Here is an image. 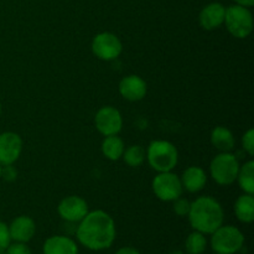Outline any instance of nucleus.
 <instances>
[{
	"mask_svg": "<svg viewBox=\"0 0 254 254\" xmlns=\"http://www.w3.org/2000/svg\"><path fill=\"white\" fill-rule=\"evenodd\" d=\"M211 143L222 153H230L235 148V136L230 129L225 127H216L211 133Z\"/></svg>",
	"mask_w": 254,
	"mask_h": 254,
	"instance_id": "obj_17",
	"label": "nucleus"
},
{
	"mask_svg": "<svg viewBox=\"0 0 254 254\" xmlns=\"http://www.w3.org/2000/svg\"><path fill=\"white\" fill-rule=\"evenodd\" d=\"M228 32L237 39H246L253 31V16L248 7L242 5H231L226 7L225 21Z\"/></svg>",
	"mask_w": 254,
	"mask_h": 254,
	"instance_id": "obj_5",
	"label": "nucleus"
},
{
	"mask_svg": "<svg viewBox=\"0 0 254 254\" xmlns=\"http://www.w3.org/2000/svg\"><path fill=\"white\" fill-rule=\"evenodd\" d=\"M235 213L242 223H252L254 221V197L250 193L240 196L235 203Z\"/></svg>",
	"mask_w": 254,
	"mask_h": 254,
	"instance_id": "obj_18",
	"label": "nucleus"
},
{
	"mask_svg": "<svg viewBox=\"0 0 254 254\" xmlns=\"http://www.w3.org/2000/svg\"><path fill=\"white\" fill-rule=\"evenodd\" d=\"M238 184L245 193H254V161L250 160L245 165L240 166V171L237 175Z\"/></svg>",
	"mask_w": 254,
	"mask_h": 254,
	"instance_id": "obj_20",
	"label": "nucleus"
},
{
	"mask_svg": "<svg viewBox=\"0 0 254 254\" xmlns=\"http://www.w3.org/2000/svg\"><path fill=\"white\" fill-rule=\"evenodd\" d=\"M188 217L193 231L211 235L223 225L225 213L218 201L210 196H202L191 203Z\"/></svg>",
	"mask_w": 254,
	"mask_h": 254,
	"instance_id": "obj_2",
	"label": "nucleus"
},
{
	"mask_svg": "<svg viewBox=\"0 0 254 254\" xmlns=\"http://www.w3.org/2000/svg\"><path fill=\"white\" fill-rule=\"evenodd\" d=\"M180 180L183 188L189 192H198L205 188L207 183V175L200 166H190L184 171Z\"/></svg>",
	"mask_w": 254,
	"mask_h": 254,
	"instance_id": "obj_16",
	"label": "nucleus"
},
{
	"mask_svg": "<svg viewBox=\"0 0 254 254\" xmlns=\"http://www.w3.org/2000/svg\"><path fill=\"white\" fill-rule=\"evenodd\" d=\"M207 247V240L203 233L193 231L188 236L185 241L186 252L189 254H202Z\"/></svg>",
	"mask_w": 254,
	"mask_h": 254,
	"instance_id": "obj_21",
	"label": "nucleus"
},
{
	"mask_svg": "<svg viewBox=\"0 0 254 254\" xmlns=\"http://www.w3.org/2000/svg\"><path fill=\"white\" fill-rule=\"evenodd\" d=\"M17 178V171L16 169L12 165H4L1 166V179H4L5 181H15Z\"/></svg>",
	"mask_w": 254,
	"mask_h": 254,
	"instance_id": "obj_27",
	"label": "nucleus"
},
{
	"mask_svg": "<svg viewBox=\"0 0 254 254\" xmlns=\"http://www.w3.org/2000/svg\"><path fill=\"white\" fill-rule=\"evenodd\" d=\"M237 5H242V6L251 7L254 5V0H233Z\"/></svg>",
	"mask_w": 254,
	"mask_h": 254,
	"instance_id": "obj_29",
	"label": "nucleus"
},
{
	"mask_svg": "<svg viewBox=\"0 0 254 254\" xmlns=\"http://www.w3.org/2000/svg\"><path fill=\"white\" fill-rule=\"evenodd\" d=\"M240 166L237 158L233 154L221 153L211 161V176L218 185L228 186L237 180Z\"/></svg>",
	"mask_w": 254,
	"mask_h": 254,
	"instance_id": "obj_6",
	"label": "nucleus"
},
{
	"mask_svg": "<svg viewBox=\"0 0 254 254\" xmlns=\"http://www.w3.org/2000/svg\"><path fill=\"white\" fill-rule=\"evenodd\" d=\"M97 130L104 136L117 135L123 127V118L118 109L112 106L102 107L94 118Z\"/></svg>",
	"mask_w": 254,
	"mask_h": 254,
	"instance_id": "obj_9",
	"label": "nucleus"
},
{
	"mask_svg": "<svg viewBox=\"0 0 254 254\" xmlns=\"http://www.w3.org/2000/svg\"><path fill=\"white\" fill-rule=\"evenodd\" d=\"M5 254H32L27 243L11 242L5 250Z\"/></svg>",
	"mask_w": 254,
	"mask_h": 254,
	"instance_id": "obj_24",
	"label": "nucleus"
},
{
	"mask_svg": "<svg viewBox=\"0 0 254 254\" xmlns=\"http://www.w3.org/2000/svg\"><path fill=\"white\" fill-rule=\"evenodd\" d=\"M22 150V140L19 134L5 131L0 134V165H12Z\"/></svg>",
	"mask_w": 254,
	"mask_h": 254,
	"instance_id": "obj_11",
	"label": "nucleus"
},
{
	"mask_svg": "<svg viewBox=\"0 0 254 254\" xmlns=\"http://www.w3.org/2000/svg\"><path fill=\"white\" fill-rule=\"evenodd\" d=\"M76 237L89 251L108 250L117 237L116 223L106 211H91L79 221Z\"/></svg>",
	"mask_w": 254,
	"mask_h": 254,
	"instance_id": "obj_1",
	"label": "nucleus"
},
{
	"mask_svg": "<svg viewBox=\"0 0 254 254\" xmlns=\"http://www.w3.org/2000/svg\"><path fill=\"white\" fill-rule=\"evenodd\" d=\"M183 184L180 178L171 171L159 173L153 180V191L161 201H174L183 195Z\"/></svg>",
	"mask_w": 254,
	"mask_h": 254,
	"instance_id": "obj_7",
	"label": "nucleus"
},
{
	"mask_svg": "<svg viewBox=\"0 0 254 254\" xmlns=\"http://www.w3.org/2000/svg\"><path fill=\"white\" fill-rule=\"evenodd\" d=\"M242 145L243 149L248 153V155L253 156L254 155V130L250 129L245 133L242 138Z\"/></svg>",
	"mask_w": 254,
	"mask_h": 254,
	"instance_id": "obj_26",
	"label": "nucleus"
},
{
	"mask_svg": "<svg viewBox=\"0 0 254 254\" xmlns=\"http://www.w3.org/2000/svg\"><path fill=\"white\" fill-rule=\"evenodd\" d=\"M211 248L216 254H236L245 246V236L235 226H220L211 233Z\"/></svg>",
	"mask_w": 254,
	"mask_h": 254,
	"instance_id": "obj_4",
	"label": "nucleus"
},
{
	"mask_svg": "<svg viewBox=\"0 0 254 254\" xmlns=\"http://www.w3.org/2000/svg\"><path fill=\"white\" fill-rule=\"evenodd\" d=\"M149 165L158 173L171 171L179 160L176 146L168 140H154L146 151Z\"/></svg>",
	"mask_w": 254,
	"mask_h": 254,
	"instance_id": "obj_3",
	"label": "nucleus"
},
{
	"mask_svg": "<svg viewBox=\"0 0 254 254\" xmlns=\"http://www.w3.org/2000/svg\"><path fill=\"white\" fill-rule=\"evenodd\" d=\"M146 91H148L146 82L136 74H129L124 77L119 83V92L127 101H140L145 97Z\"/></svg>",
	"mask_w": 254,
	"mask_h": 254,
	"instance_id": "obj_13",
	"label": "nucleus"
},
{
	"mask_svg": "<svg viewBox=\"0 0 254 254\" xmlns=\"http://www.w3.org/2000/svg\"><path fill=\"white\" fill-rule=\"evenodd\" d=\"M0 114H1V104H0Z\"/></svg>",
	"mask_w": 254,
	"mask_h": 254,
	"instance_id": "obj_31",
	"label": "nucleus"
},
{
	"mask_svg": "<svg viewBox=\"0 0 254 254\" xmlns=\"http://www.w3.org/2000/svg\"><path fill=\"white\" fill-rule=\"evenodd\" d=\"M122 41L112 32H101L92 41V51L94 56L103 61H112L122 54Z\"/></svg>",
	"mask_w": 254,
	"mask_h": 254,
	"instance_id": "obj_8",
	"label": "nucleus"
},
{
	"mask_svg": "<svg viewBox=\"0 0 254 254\" xmlns=\"http://www.w3.org/2000/svg\"><path fill=\"white\" fill-rule=\"evenodd\" d=\"M190 207H191V203L189 202L186 198H183L180 196L179 198L174 200V212L176 213L178 216L180 217H184V216H188L189 212H190Z\"/></svg>",
	"mask_w": 254,
	"mask_h": 254,
	"instance_id": "obj_23",
	"label": "nucleus"
},
{
	"mask_svg": "<svg viewBox=\"0 0 254 254\" xmlns=\"http://www.w3.org/2000/svg\"><path fill=\"white\" fill-rule=\"evenodd\" d=\"M10 243H11V238H10L9 227L6 223L0 221V253L5 252Z\"/></svg>",
	"mask_w": 254,
	"mask_h": 254,
	"instance_id": "obj_25",
	"label": "nucleus"
},
{
	"mask_svg": "<svg viewBox=\"0 0 254 254\" xmlns=\"http://www.w3.org/2000/svg\"><path fill=\"white\" fill-rule=\"evenodd\" d=\"M44 254H78V246L67 236H52L42 246Z\"/></svg>",
	"mask_w": 254,
	"mask_h": 254,
	"instance_id": "obj_15",
	"label": "nucleus"
},
{
	"mask_svg": "<svg viewBox=\"0 0 254 254\" xmlns=\"http://www.w3.org/2000/svg\"><path fill=\"white\" fill-rule=\"evenodd\" d=\"M0 179H1V165H0Z\"/></svg>",
	"mask_w": 254,
	"mask_h": 254,
	"instance_id": "obj_30",
	"label": "nucleus"
},
{
	"mask_svg": "<svg viewBox=\"0 0 254 254\" xmlns=\"http://www.w3.org/2000/svg\"><path fill=\"white\" fill-rule=\"evenodd\" d=\"M122 158L124 159L126 164H128L131 168H138L144 163L146 158V153L140 145H131L129 148L124 149V153Z\"/></svg>",
	"mask_w": 254,
	"mask_h": 254,
	"instance_id": "obj_22",
	"label": "nucleus"
},
{
	"mask_svg": "<svg viewBox=\"0 0 254 254\" xmlns=\"http://www.w3.org/2000/svg\"><path fill=\"white\" fill-rule=\"evenodd\" d=\"M9 233L11 242L27 243L32 240L36 232L35 221L29 216H19L9 226Z\"/></svg>",
	"mask_w": 254,
	"mask_h": 254,
	"instance_id": "obj_12",
	"label": "nucleus"
},
{
	"mask_svg": "<svg viewBox=\"0 0 254 254\" xmlns=\"http://www.w3.org/2000/svg\"><path fill=\"white\" fill-rule=\"evenodd\" d=\"M57 212L66 222L76 223L83 220L84 216L89 212L88 203L79 196H68L59 203Z\"/></svg>",
	"mask_w": 254,
	"mask_h": 254,
	"instance_id": "obj_10",
	"label": "nucleus"
},
{
	"mask_svg": "<svg viewBox=\"0 0 254 254\" xmlns=\"http://www.w3.org/2000/svg\"><path fill=\"white\" fill-rule=\"evenodd\" d=\"M114 254H141V253L134 247H122L119 248V250Z\"/></svg>",
	"mask_w": 254,
	"mask_h": 254,
	"instance_id": "obj_28",
	"label": "nucleus"
},
{
	"mask_svg": "<svg viewBox=\"0 0 254 254\" xmlns=\"http://www.w3.org/2000/svg\"><path fill=\"white\" fill-rule=\"evenodd\" d=\"M123 140L117 135H108L104 138L103 143H102V153L109 160H119L123 156L124 153Z\"/></svg>",
	"mask_w": 254,
	"mask_h": 254,
	"instance_id": "obj_19",
	"label": "nucleus"
},
{
	"mask_svg": "<svg viewBox=\"0 0 254 254\" xmlns=\"http://www.w3.org/2000/svg\"><path fill=\"white\" fill-rule=\"evenodd\" d=\"M226 7L221 2H210L206 5L198 15V21L202 29L215 30L225 21Z\"/></svg>",
	"mask_w": 254,
	"mask_h": 254,
	"instance_id": "obj_14",
	"label": "nucleus"
}]
</instances>
